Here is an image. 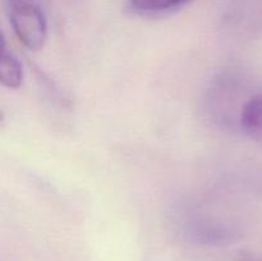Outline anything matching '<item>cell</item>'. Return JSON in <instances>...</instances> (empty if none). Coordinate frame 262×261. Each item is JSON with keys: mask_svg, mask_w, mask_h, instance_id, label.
Returning <instances> with one entry per match:
<instances>
[{"mask_svg": "<svg viewBox=\"0 0 262 261\" xmlns=\"http://www.w3.org/2000/svg\"><path fill=\"white\" fill-rule=\"evenodd\" d=\"M13 31L26 48L38 51L48 40V23L41 8L32 0H8Z\"/></svg>", "mask_w": 262, "mask_h": 261, "instance_id": "cell-1", "label": "cell"}, {"mask_svg": "<svg viewBox=\"0 0 262 261\" xmlns=\"http://www.w3.org/2000/svg\"><path fill=\"white\" fill-rule=\"evenodd\" d=\"M238 120L246 136L262 146V92L243 102Z\"/></svg>", "mask_w": 262, "mask_h": 261, "instance_id": "cell-2", "label": "cell"}, {"mask_svg": "<svg viewBox=\"0 0 262 261\" xmlns=\"http://www.w3.org/2000/svg\"><path fill=\"white\" fill-rule=\"evenodd\" d=\"M23 82V67L9 51L0 59V84L7 89H18Z\"/></svg>", "mask_w": 262, "mask_h": 261, "instance_id": "cell-3", "label": "cell"}, {"mask_svg": "<svg viewBox=\"0 0 262 261\" xmlns=\"http://www.w3.org/2000/svg\"><path fill=\"white\" fill-rule=\"evenodd\" d=\"M188 2L189 0H128L133 9L143 14H160L170 12Z\"/></svg>", "mask_w": 262, "mask_h": 261, "instance_id": "cell-4", "label": "cell"}, {"mask_svg": "<svg viewBox=\"0 0 262 261\" xmlns=\"http://www.w3.org/2000/svg\"><path fill=\"white\" fill-rule=\"evenodd\" d=\"M9 49H8L7 46V42H5V38H4V35H3L2 30H0V59L3 58V56L5 55V54L9 53Z\"/></svg>", "mask_w": 262, "mask_h": 261, "instance_id": "cell-5", "label": "cell"}, {"mask_svg": "<svg viewBox=\"0 0 262 261\" xmlns=\"http://www.w3.org/2000/svg\"><path fill=\"white\" fill-rule=\"evenodd\" d=\"M4 119H5L4 112H3V110L0 109V124H3V122H4Z\"/></svg>", "mask_w": 262, "mask_h": 261, "instance_id": "cell-6", "label": "cell"}]
</instances>
